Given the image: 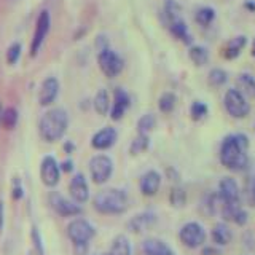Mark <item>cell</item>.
I'll return each mask as SVG.
<instances>
[{
	"instance_id": "6da1fadb",
	"label": "cell",
	"mask_w": 255,
	"mask_h": 255,
	"mask_svg": "<svg viewBox=\"0 0 255 255\" xmlns=\"http://www.w3.org/2000/svg\"><path fill=\"white\" fill-rule=\"evenodd\" d=\"M249 139L246 134H230L222 140L220 163L230 171L241 172L249 164Z\"/></svg>"
},
{
	"instance_id": "7a4b0ae2",
	"label": "cell",
	"mask_w": 255,
	"mask_h": 255,
	"mask_svg": "<svg viewBox=\"0 0 255 255\" xmlns=\"http://www.w3.org/2000/svg\"><path fill=\"white\" fill-rule=\"evenodd\" d=\"M93 206L99 214L120 215L128 211L129 199H128L126 191L122 188H104L94 195Z\"/></svg>"
},
{
	"instance_id": "3957f363",
	"label": "cell",
	"mask_w": 255,
	"mask_h": 255,
	"mask_svg": "<svg viewBox=\"0 0 255 255\" xmlns=\"http://www.w3.org/2000/svg\"><path fill=\"white\" fill-rule=\"evenodd\" d=\"M69 128V117L64 109H51L40 118L38 134L45 142H58Z\"/></svg>"
},
{
	"instance_id": "277c9868",
	"label": "cell",
	"mask_w": 255,
	"mask_h": 255,
	"mask_svg": "<svg viewBox=\"0 0 255 255\" xmlns=\"http://www.w3.org/2000/svg\"><path fill=\"white\" fill-rule=\"evenodd\" d=\"M67 236L74 246H88V243L96 236V230L86 219H74L67 225Z\"/></svg>"
},
{
	"instance_id": "5b68a950",
	"label": "cell",
	"mask_w": 255,
	"mask_h": 255,
	"mask_svg": "<svg viewBox=\"0 0 255 255\" xmlns=\"http://www.w3.org/2000/svg\"><path fill=\"white\" fill-rule=\"evenodd\" d=\"M90 175L94 183H98V185H102V183H106L112 174H114V161H112V158L107 156V155H96L90 159Z\"/></svg>"
},
{
	"instance_id": "8992f818",
	"label": "cell",
	"mask_w": 255,
	"mask_h": 255,
	"mask_svg": "<svg viewBox=\"0 0 255 255\" xmlns=\"http://www.w3.org/2000/svg\"><path fill=\"white\" fill-rule=\"evenodd\" d=\"M179 239L188 249H198V247H201L206 243V230L203 228L201 223L188 222L180 228Z\"/></svg>"
},
{
	"instance_id": "52a82bcc",
	"label": "cell",
	"mask_w": 255,
	"mask_h": 255,
	"mask_svg": "<svg viewBox=\"0 0 255 255\" xmlns=\"http://www.w3.org/2000/svg\"><path fill=\"white\" fill-rule=\"evenodd\" d=\"M223 104H225L227 112L233 118H244L251 112V106L246 101V96L239 90H235V88H231V90L225 93Z\"/></svg>"
},
{
	"instance_id": "ba28073f",
	"label": "cell",
	"mask_w": 255,
	"mask_h": 255,
	"mask_svg": "<svg viewBox=\"0 0 255 255\" xmlns=\"http://www.w3.org/2000/svg\"><path fill=\"white\" fill-rule=\"evenodd\" d=\"M98 64H99V67L102 70V74L106 77H109V78H114L118 74H122V70L125 67V62L122 59V56L117 54L115 51L109 50V48L99 51Z\"/></svg>"
},
{
	"instance_id": "9c48e42d",
	"label": "cell",
	"mask_w": 255,
	"mask_h": 255,
	"mask_svg": "<svg viewBox=\"0 0 255 255\" xmlns=\"http://www.w3.org/2000/svg\"><path fill=\"white\" fill-rule=\"evenodd\" d=\"M50 26H51V16L48 10H42L37 18L35 22V30H34V37H32L30 42V56H37L40 48H42L45 38L50 32Z\"/></svg>"
},
{
	"instance_id": "30bf717a",
	"label": "cell",
	"mask_w": 255,
	"mask_h": 255,
	"mask_svg": "<svg viewBox=\"0 0 255 255\" xmlns=\"http://www.w3.org/2000/svg\"><path fill=\"white\" fill-rule=\"evenodd\" d=\"M40 179L48 188H54L61 180V167L58 159L51 155H46L40 163Z\"/></svg>"
},
{
	"instance_id": "8fae6325",
	"label": "cell",
	"mask_w": 255,
	"mask_h": 255,
	"mask_svg": "<svg viewBox=\"0 0 255 255\" xmlns=\"http://www.w3.org/2000/svg\"><path fill=\"white\" fill-rule=\"evenodd\" d=\"M48 201H50L53 211L62 215V217H75V215L82 214V206L62 196L59 191H51L50 196H48Z\"/></svg>"
},
{
	"instance_id": "7c38bea8",
	"label": "cell",
	"mask_w": 255,
	"mask_h": 255,
	"mask_svg": "<svg viewBox=\"0 0 255 255\" xmlns=\"http://www.w3.org/2000/svg\"><path fill=\"white\" fill-rule=\"evenodd\" d=\"M219 199L220 204H239L241 203V190L233 177H223L219 182Z\"/></svg>"
},
{
	"instance_id": "4fadbf2b",
	"label": "cell",
	"mask_w": 255,
	"mask_h": 255,
	"mask_svg": "<svg viewBox=\"0 0 255 255\" xmlns=\"http://www.w3.org/2000/svg\"><path fill=\"white\" fill-rule=\"evenodd\" d=\"M69 193H70L72 201H75L77 204H85L88 199H90V187H88L86 177L82 172H77L74 177L70 179Z\"/></svg>"
},
{
	"instance_id": "5bb4252c",
	"label": "cell",
	"mask_w": 255,
	"mask_h": 255,
	"mask_svg": "<svg viewBox=\"0 0 255 255\" xmlns=\"http://www.w3.org/2000/svg\"><path fill=\"white\" fill-rule=\"evenodd\" d=\"M59 94V82L56 77H48L43 80V83L40 85L38 90V104L42 107H46L56 101Z\"/></svg>"
},
{
	"instance_id": "9a60e30c",
	"label": "cell",
	"mask_w": 255,
	"mask_h": 255,
	"mask_svg": "<svg viewBox=\"0 0 255 255\" xmlns=\"http://www.w3.org/2000/svg\"><path fill=\"white\" fill-rule=\"evenodd\" d=\"M117 137H118V132H117L115 128L106 126V128H102V129H99L93 135L91 145L96 150H109V148H112L115 145Z\"/></svg>"
},
{
	"instance_id": "2e32d148",
	"label": "cell",
	"mask_w": 255,
	"mask_h": 255,
	"mask_svg": "<svg viewBox=\"0 0 255 255\" xmlns=\"http://www.w3.org/2000/svg\"><path fill=\"white\" fill-rule=\"evenodd\" d=\"M159 187H161V174L158 171L150 169L140 177L139 188L143 196H155L158 193Z\"/></svg>"
},
{
	"instance_id": "e0dca14e",
	"label": "cell",
	"mask_w": 255,
	"mask_h": 255,
	"mask_svg": "<svg viewBox=\"0 0 255 255\" xmlns=\"http://www.w3.org/2000/svg\"><path fill=\"white\" fill-rule=\"evenodd\" d=\"M220 214L223 220L233 222L236 225H246L247 223V212L239 204H220Z\"/></svg>"
},
{
	"instance_id": "ac0fdd59",
	"label": "cell",
	"mask_w": 255,
	"mask_h": 255,
	"mask_svg": "<svg viewBox=\"0 0 255 255\" xmlns=\"http://www.w3.org/2000/svg\"><path fill=\"white\" fill-rule=\"evenodd\" d=\"M131 104V99L129 96H128V93L123 90V88H117L115 90V99H114V106H112L110 112H112V120H122L125 112L128 110V107H129Z\"/></svg>"
},
{
	"instance_id": "d6986e66",
	"label": "cell",
	"mask_w": 255,
	"mask_h": 255,
	"mask_svg": "<svg viewBox=\"0 0 255 255\" xmlns=\"http://www.w3.org/2000/svg\"><path fill=\"white\" fill-rule=\"evenodd\" d=\"M156 222V215L153 212H142L134 215V217L128 222V228L132 233H142V231L148 230L150 227H153Z\"/></svg>"
},
{
	"instance_id": "ffe728a7",
	"label": "cell",
	"mask_w": 255,
	"mask_h": 255,
	"mask_svg": "<svg viewBox=\"0 0 255 255\" xmlns=\"http://www.w3.org/2000/svg\"><path fill=\"white\" fill-rule=\"evenodd\" d=\"M142 251L145 255H175V252L169 246L156 238L145 239L142 244Z\"/></svg>"
},
{
	"instance_id": "44dd1931",
	"label": "cell",
	"mask_w": 255,
	"mask_h": 255,
	"mask_svg": "<svg viewBox=\"0 0 255 255\" xmlns=\"http://www.w3.org/2000/svg\"><path fill=\"white\" fill-rule=\"evenodd\" d=\"M211 238L215 246H227L231 243V239H233V231L230 230V227L225 222H220L214 225L211 231Z\"/></svg>"
},
{
	"instance_id": "7402d4cb",
	"label": "cell",
	"mask_w": 255,
	"mask_h": 255,
	"mask_svg": "<svg viewBox=\"0 0 255 255\" xmlns=\"http://www.w3.org/2000/svg\"><path fill=\"white\" fill-rule=\"evenodd\" d=\"M102 255H131V243L125 235H118L112 241L110 249Z\"/></svg>"
},
{
	"instance_id": "603a6c76",
	"label": "cell",
	"mask_w": 255,
	"mask_h": 255,
	"mask_svg": "<svg viewBox=\"0 0 255 255\" xmlns=\"http://www.w3.org/2000/svg\"><path fill=\"white\" fill-rule=\"evenodd\" d=\"M246 43H247V37H244V35H238L235 38H231L227 43L225 50H223V56H225L227 59L238 58V56L241 54L243 48L246 46Z\"/></svg>"
},
{
	"instance_id": "cb8c5ba5",
	"label": "cell",
	"mask_w": 255,
	"mask_h": 255,
	"mask_svg": "<svg viewBox=\"0 0 255 255\" xmlns=\"http://www.w3.org/2000/svg\"><path fill=\"white\" fill-rule=\"evenodd\" d=\"M169 29L174 34V37H177L179 40H182L183 43H187V45L191 43V35H190V32H188V27H187L185 21H183L182 18L169 21Z\"/></svg>"
},
{
	"instance_id": "d4e9b609",
	"label": "cell",
	"mask_w": 255,
	"mask_h": 255,
	"mask_svg": "<svg viewBox=\"0 0 255 255\" xmlns=\"http://www.w3.org/2000/svg\"><path fill=\"white\" fill-rule=\"evenodd\" d=\"M93 106L94 110L98 112L99 115H107L109 110H110V98H109V93L106 90H99L98 94L94 96V101H93Z\"/></svg>"
},
{
	"instance_id": "484cf974",
	"label": "cell",
	"mask_w": 255,
	"mask_h": 255,
	"mask_svg": "<svg viewBox=\"0 0 255 255\" xmlns=\"http://www.w3.org/2000/svg\"><path fill=\"white\" fill-rule=\"evenodd\" d=\"M238 86L239 91L244 96H249V98L255 99V78L251 74H241L238 77Z\"/></svg>"
},
{
	"instance_id": "4316f807",
	"label": "cell",
	"mask_w": 255,
	"mask_h": 255,
	"mask_svg": "<svg viewBox=\"0 0 255 255\" xmlns=\"http://www.w3.org/2000/svg\"><path fill=\"white\" fill-rule=\"evenodd\" d=\"M188 56L193 64H196V66H204V64H207V61H209V51L206 50L204 46L201 45H193L190 48L188 51Z\"/></svg>"
},
{
	"instance_id": "83f0119b",
	"label": "cell",
	"mask_w": 255,
	"mask_h": 255,
	"mask_svg": "<svg viewBox=\"0 0 255 255\" xmlns=\"http://www.w3.org/2000/svg\"><path fill=\"white\" fill-rule=\"evenodd\" d=\"M175 104H177V98L175 94L171 91H166L159 96V101H158V107L163 114H171V112L175 109Z\"/></svg>"
},
{
	"instance_id": "f1b7e54d",
	"label": "cell",
	"mask_w": 255,
	"mask_h": 255,
	"mask_svg": "<svg viewBox=\"0 0 255 255\" xmlns=\"http://www.w3.org/2000/svg\"><path fill=\"white\" fill-rule=\"evenodd\" d=\"M18 125V110L14 107H6L3 109L2 114V126L5 128L6 131L14 129V126Z\"/></svg>"
},
{
	"instance_id": "f546056e",
	"label": "cell",
	"mask_w": 255,
	"mask_h": 255,
	"mask_svg": "<svg viewBox=\"0 0 255 255\" xmlns=\"http://www.w3.org/2000/svg\"><path fill=\"white\" fill-rule=\"evenodd\" d=\"M214 18H215V10L211 6H201L195 16V19L199 26H209V24L214 21Z\"/></svg>"
},
{
	"instance_id": "4dcf8cb0",
	"label": "cell",
	"mask_w": 255,
	"mask_h": 255,
	"mask_svg": "<svg viewBox=\"0 0 255 255\" xmlns=\"http://www.w3.org/2000/svg\"><path fill=\"white\" fill-rule=\"evenodd\" d=\"M150 145V137L147 134H137V137H135L131 143L129 147V151L132 155H139L142 151H145Z\"/></svg>"
},
{
	"instance_id": "1f68e13d",
	"label": "cell",
	"mask_w": 255,
	"mask_h": 255,
	"mask_svg": "<svg viewBox=\"0 0 255 255\" xmlns=\"http://www.w3.org/2000/svg\"><path fill=\"white\" fill-rule=\"evenodd\" d=\"M156 125V118L155 115H151V114H145V115H142L139 118V122H137V132L139 134H147L153 129Z\"/></svg>"
},
{
	"instance_id": "d6a6232c",
	"label": "cell",
	"mask_w": 255,
	"mask_h": 255,
	"mask_svg": "<svg viewBox=\"0 0 255 255\" xmlns=\"http://www.w3.org/2000/svg\"><path fill=\"white\" fill-rule=\"evenodd\" d=\"M207 80H209V83L215 88H219L222 85H225L227 83V80H228V74L223 69L220 67H215L209 72V75H207Z\"/></svg>"
},
{
	"instance_id": "836d02e7",
	"label": "cell",
	"mask_w": 255,
	"mask_h": 255,
	"mask_svg": "<svg viewBox=\"0 0 255 255\" xmlns=\"http://www.w3.org/2000/svg\"><path fill=\"white\" fill-rule=\"evenodd\" d=\"M169 203L174 207H183L187 203V193L182 187H174L169 193Z\"/></svg>"
},
{
	"instance_id": "e575fe53",
	"label": "cell",
	"mask_w": 255,
	"mask_h": 255,
	"mask_svg": "<svg viewBox=\"0 0 255 255\" xmlns=\"http://www.w3.org/2000/svg\"><path fill=\"white\" fill-rule=\"evenodd\" d=\"M207 112H209V109H207V106L204 102L201 101H195L193 104H191V107H190V115L193 120H201L207 115Z\"/></svg>"
},
{
	"instance_id": "d590c367",
	"label": "cell",
	"mask_w": 255,
	"mask_h": 255,
	"mask_svg": "<svg viewBox=\"0 0 255 255\" xmlns=\"http://www.w3.org/2000/svg\"><path fill=\"white\" fill-rule=\"evenodd\" d=\"M19 56H21V43L14 42L8 46V50H6V62L8 64H11V66L16 64L19 59Z\"/></svg>"
},
{
	"instance_id": "8d00e7d4",
	"label": "cell",
	"mask_w": 255,
	"mask_h": 255,
	"mask_svg": "<svg viewBox=\"0 0 255 255\" xmlns=\"http://www.w3.org/2000/svg\"><path fill=\"white\" fill-rule=\"evenodd\" d=\"M30 238H32V243H34V249L37 252V255H45V249H43V241H42V236H40L37 227H32L30 231Z\"/></svg>"
},
{
	"instance_id": "74e56055",
	"label": "cell",
	"mask_w": 255,
	"mask_h": 255,
	"mask_svg": "<svg viewBox=\"0 0 255 255\" xmlns=\"http://www.w3.org/2000/svg\"><path fill=\"white\" fill-rule=\"evenodd\" d=\"M244 193H246L247 203L251 206H255V179L254 177H249V180H247L244 187Z\"/></svg>"
},
{
	"instance_id": "f35d334b",
	"label": "cell",
	"mask_w": 255,
	"mask_h": 255,
	"mask_svg": "<svg viewBox=\"0 0 255 255\" xmlns=\"http://www.w3.org/2000/svg\"><path fill=\"white\" fill-rule=\"evenodd\" d=\"M22 196H24V188L21 185V182L16 179L14 180V185H13V199L19 201V199H22Z\"/></svg>"
},
{
	"instance_id": "ab89813d",
	"label": "cell",
	"mask_w": 255,
	"mask_h": 255,
	"mask_svg": "<svg viewBox=\"0 0 255 255\" xmlns=\"http://www.w3.org/2000/svg\"><path fill=\"white\" fill-rule=\"evenodd\" d=\"M59 167H61V172H72L74 171V161H72V159H66V161H62L61 164H59Z\"/></svg>"
},
{
	"instance_id": "60d3db41",
	"label": "cell",
	"mask_w": 255,
	"mask_h": 255,
	"mask_svg": "<svg viewBox=\"0 0 255 255\" xmlns=\"http://www.w3.org/2000/svg\"><path fill=\"white\" fill-rule=\"evenodd\" d=\"M3 223H5V212H3V203L0 201V233L3 230Z\"/></svg>"
},
{
	"instance_id": "b9f144b4",
	"label": "cell",
	"mask_w": 255,
	"mask_h": 255,
	"mask_svg": "<svg viewBox=\"0 0 255 255\" xmlns=\"http://www.w3.org/2000/svg\"><path fill=\"white\" fill-rule=\"evenodd\" d=\"M203 255H220V252L217 249H214V247H204Z\"/></svg>"
},
{
	"instance_id": "7bdbcfd3",
	"label": "cell",
	"mask_w": 255,
	"mask_h": 255,
	"mask_svg": "<svg viewBox=\"0 0 255 255\" xmlns=\"http://www.w3.org/2000/svg\"><path fill=\"white\" fill-rule=\"evenodd\" d=\"M74 150H75V145H74V143H72L70 140H67L66 143H64V151H66L67 155H70Z\"/></svg>"
},
{
	"instance_id": "ee69618b",
	"label": "cell",
	"mask_w": 255,
	"mask_h": 255,
	"mask_svg": "<svg viewBox=\"0 0 255 255\" xmlns=\"http://www.w3.org/2000/svg\"><path fill=\"white\" fill-rule=\"evenodd\" d=\"M2 114H3V107H2V102H0V126H2Z\"/></svg>"
},
{
	"instance_id": "f6af8a7d",
	"label": "cell",
	"mask_w": 255,
	"mask_h": 255,
	"mask_svg": "<svg viewBox=\"0 0 255 255\" xmlns=\"http://www.w3.org/2000/svg\"><path fill=\"white\" fill-rule=\"evenodd\" d=\"M252 54L255 56V40H254V46H252Z\"/></svg>"
}]
</instances>
